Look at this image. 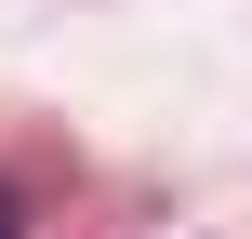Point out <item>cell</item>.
Instances as JSON below:
<instances>
[{
    "mask_svg": "<svg viewBox=\"0 0 252 239\" xmlns=\"http://www.w3.org/2000/svg\"><path fill=\"white\" fill-rule=\"evenodd\" d=\"M0 239H27V200H13V186H0Z\"/></svg>",
    "mask_w": 252,
    "mask_h": 239,
    "instance_id": "obj_1",
    "label": "cell"
}]
</instances>
